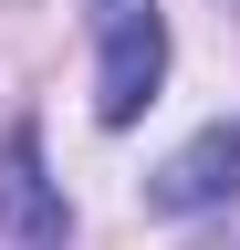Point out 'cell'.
I'll return each instance as SVG.
<instances>
[{"label":"cell","mask_w":240,"mask_h":250,"mask_svg":"<svg viewBox=\"0 0 240 250\" xmlns=\"http://www.w3.org/2000/svg\"><path fill=\"white\" fill-rule=\"evenodd\" d=\"M167 83V11L157 0H94V115L136 125Z\"/></svg>","instance_id":"obj_1"},{"label":"cell","mask_w":240,"mask_h":250,"mask_svg":"<svg viewBox=\"0 0 240 250\" xmlns=\"http://www.w3.org/2000/svg\"><path fill=\"white\" fill-rule=\"evenodd\" d=\"M0 240H11V250H63V240H73L63 177L42 167V125H32V115L0 125Z\"/></svg>","instance_id":"obj_2"},{"label":"cell","mask_w":240,"mask_h":250,"mask_svg":"<svg viewBox=\"0 0 240 250\" xmlns=\"http://www.w3.org/2000/svg\"><path fill=\"white\" fill-rule=\"evenodd\" d=\"M230 198H240V115L198 125V136L146 177V208H157V219H209V208H230Z\"/></svg>","instance_id":"obj_3"}]
</instances>
